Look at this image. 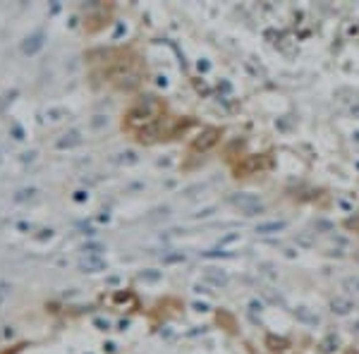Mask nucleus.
Wrapping results in <instances>:
<instances>
[{
  "label": "nucleus",
  "instance_id": "nucleus-2",
  "mask_svg": "<svg viewBox=\"0 0 359 354\" xmlns=\"http://www.w3.org/2000/svg\"><path fill=\"white\" fill-rule=\"evenodd\" d=\"M282 228H285V223H282V220H273V223H261V225H256V232L268 235V232H280Z\"/></svg>",
  "mask_w": 359,
  "mask_h": 354
},
{
  "label": "nucleus",
  "instance_id": "nucleus-3",
  "mask_svg": "<svg viewBox=\"0 0 359 354\" xmlns=\"http://www.w3.org/2000/svg\"><path fill=\"white\" fill-rule=\"evenodd\" d=\"M350 307H352V304L345 302V299H335V302H333V311H338V314H347Z\"/></svg>",
  "mask_w": 359,
  "mask_h": 354
},
{
  "label": "nucleus",
  "instance_id": "nucleus-4",
  "mask_svg": "<svg viewBox=\"0 0 359 354\" xmlns=\"http://www.w3.org/2000/svg\"><path fill=\"white\" fill-rule=\"evenodd\" d=\"M345 287H352L359 294V277H345Z\"/></svg>",
  "mask_w": 359,
  "mask_h": 354
},
{
  "label": "nucleus",
  "instance_id": "nucleus-1",
  "mask_svg": "<svg viewBox=\"0 0 359 354\" xmlns=\"http://www.w3.org/2000/svg\"><path fill=\"white\" fill-rule=\"evenodd\" d=\"M235 203H237L239 208L247 213V215H256V213H261L264 211V203L259 201L256 197H247V194H239V197L233 199Z\"/></svg>",
  "mask_w": 359,
  "mask_h": 354
}]
</instances>
